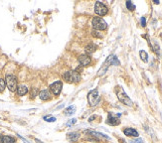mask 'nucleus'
Returning a JSON list of instances; mask_svg holds the SVG:
<instances>
[{
  "instance_id": "obj_20",
  "label": "nucleus",
  "mask_w": 162,
  "mask_h": 143,
  "mask_svg": "<svg viewBox=\"0 0 162 143\" xmlns=\"http://www.w3.org/2000/svg\"><path fill=\"white\" fill-rule=\"evenodd\" d=\"M125 5H126V8H127L129 11H134L135 10V5L131 1H126Z\"/></svg>"
},
{
  "instance_id": "obj_29",
  "label": "nucleus",
  "mask_w": 162,
  "mask_h": 143,
  "mask_svg": "<svg viewBox=\"0 0 162 143\" xmlns=\"http://www.w3.org/2000/svg\"><path fill=\"white\" fill-rule=\"evenodd\" d=\"M2 138H3V135L0 134V143H2Z\"/></svg>"
},
{
  "instance_id": "obj_4",
  "label": "nucleus",
  "mask_w": 162,
  "mask_h": 143,
  "mask_svg": "<svg viewBox=\"0 0 162 143\" xmlns=\"http://www.w3.org/2000/svg\"><path fill=\"white\" fill-rule=\"evenodd\" d=\"M5 83H6V87H8V90H10V92L14 93L17 90L18 81L15 76H13V75H7L5 78Z\"/></svg>"
},
{
  "instance_id": "obj_7",
  "label": "nucleus",
  "mask_w": 162,
  "mask_h": 143,
  "mask_svg": "<svg viewBox=\"0 0 162 143\" xmlns=\"http://www.w3.org/2000/svg\"><path fill=\"white\" fill-rule=\"evenodd\" d=\"M95 12L99 16H105L109 13V8L102 2L96 1L95 4Z\"/></svg>"
},
{
  "instance_id": "obj_18",
  "label": "nucleus",
  "mask_w": 162,
  "mask_h": 143,
  "mask_svg": "<svg viewBox=\"0 0 162 143\" xmlns=\"http://www.w3.org/2000/svg\"><path fill=\"white\" fill-rule=\"evenodd\" d=\"M16 142V139L12 136H8V135H5L3 136L2 138V143H15Z\"/></svg>"
},
{
  "instance_id": "obj_28",
  "label": "nucleus",
  "mask_w": 162,
  "mask_h": 143,
  "mask_svg": "<svg viewBox=\"0 0 162 143\" xmlns=\"http://www.w3.org/2000/svg\"><path fill=\"white\" fill-rule=\"evenodd\" d=\"M154 4H159V1H158V0H154Z\"/></svg>"
},
{
  "instance_id": "obj_25",
  "label": "nucleus",
  "mask_w": 162,
  "mask_h": 143,
  "mask_svg": "<svg viewBox=\"0 0 162 143\" xmlns=\"http://www.w3.org/2000/svg\"><path fill=\"white\" fill-rule=\"evenodd\" d=\"M37 93H38V90L37 89H32V90H31V97H32V99L36 96Z\"/></svg>"
},
{
  "instance_id": "obj_15",
  "label": "nucleus",
  "mask_w": 162,
  "mask_h": 143,
  "mask_svg": "<svg viewBox=\"0 0 162 143\" xmlns=\"http://www.w3.org/2000/svg\"><path fill=\"white\" fill-rule=\"evenodd\" d=\"M28 92H29V90L26 86H18L17 90H16L18 96H23L25 95H27Z\"/></svg>"
},
{
  "instance_id": "obj_23",
  "label": "nucleus",
  "mask_w": 162,
  "mask_h": 143,
  "mask_svg": "<svg viewBox=\"0 0 162 143\" xmlns=\"http://www.w3.org/2000/svg\"><path fill=\"white\" fill-rule=\"evenodd\" d=\"M92 35L96 38H102V35L100 34V32L98 30H93L92 31Z\"/></svg>"
},
{
  "instance_id": "obj_16",
  "label": "nucleus",
  "mask_w": 162,
  "mask_h": 143,
  "mask_svg": "<svg viewBox=\"0 0 162 143\" xmlns=\"http://www.w3.org/2000/svg\"><path fill=\"white\" fill-rule=\"evenodd\" d=\"M96 49H98V47H96V45L95 44H89L86 47L85 51H86V55H92L93 53H95V52L96 51Z\"/></svg>"
},
{
  "instance_id": "obj_21",
  "label": "nucleus",
  "mask_w": 162,
  "mask_h": 143,
  "mask_svg": "<svg viewBox=\"0 0 162 143\" xmlns=\"http://www.w3.org/2000/svg\"><path fill=\"white\" fill-rule=\"evenodd\" d=\"M6 87V83H5V80L3 79H0V93H3L4 92Z\"/></svg>"
},
{
  "instance_id": "obj_27",
  "label": "nucleus",
  "mask_w": 162,
  "mask_h": 143,
  "mask_svg": "<svg viewBox=\"0 0 162 143\" xmlns=\"http://www.w3.org/2000/svg\"><path fill=\"white\" fill-rule=\"evenodd\" d=\"M140 23H141V26H142V27H145V26H146V18H145V17H141V19H140Z\"/></svg>"
},
{
  "instance_id": "obj_5",
  "label": "nucleus",
  "mask_w": 162,
  "mask_h": 143,
  "mask_svg": "<svg viewBox=\"0 0 162 143\" xmlns=\"http://www.w3.org/2000/svg\"><path fill=\"white\" fill-rule=\"evenodd\" d=\"M92 25H93V30H98V31L106 30V28H108L106 22L100 17H93L92 21Z\"/></svg>"
},
{
  "instance_id": "obj_17",
  "label": "nucleus",
  "mask_w": 162,
  "mask_h": 143,
  "mask_svg": "<svg viewBox=\"0 0 162 143\" xmlns=\"http://www.w3.org/2000/svg\"><path fill=\"white\" fill-rule=\"evenodd\" d=\"M75 112H76V107H75V105H71V106H69V107H67V108L64 110V114L67 115V116L73 115Z\"/></svg>"
},
{
  "instance_id": "obj_14",
  "label": "nucleus",
  "mask_w": 162,
  "mask_h": 143,
  "mask_svg": "<svg viewBox=\"0 0 162 143\" xmlns=\"http://www.w3.org/2000/svg\"><path fill=\"white\" fill-rule=\"evenodd\" d=\"M80 138V133L79 132H70L67 134V139L70 142L72 143H76Z\"/></svg>"
},
{
  "instance_id": "obj_8",
  "label": "nucleus",
  "mask_w": 162,
  "mask_h": 143,
  "mask_svg": "<svg viewBox=\"0 0 162 143\" xmlns=\"http://www.w3.org/2000/svg\"><path fill=\"white\" fill-rule=\"evenodd\" d=\"M119 116H121V114H119V113H118V114H113L112 112H109L106 123H108L109 125H112V126H116V125L121 124Z\"/></svg>"
},
{
  "instance_id": "obj_30",
  "label": "nucleus",
  "mask_w": 162,
  "mask_h": 143,
  "mask_svg": "<svg viewBox=\"0 0 162 143\" xmlns=\"http://www.w3.org/2000/svg\"><path fill=\"white\" fill-rule=\"evenodd\" d=\"M35 141H36V143H43V142H41L39 139H35Z\"/></svg>"
},
{
  "instance_id": "obj_13",
  "label": "nucleus",
  "mask_w": 162,
  "mask_h": 143,
  "mask_svg": "<svg viewBox=\"0 0 162 143\" xmlns=\"http://www.w3.org/2000/svg\"><path fill=\"white\" fill-rule=\"evenodd\" d=\"M86 134H89L93 137H96V138H102V139H109V136H106L105 134H102V133H99V132H96V131H93V130H87Z\"/></svg>"
},
{
  "instance_id": "obj_11",
  "label": "nucleus",
  "mask_w": 162,
  "mask_h": 143,
  "mask_svg": "<svg viewBox=\"0 0 162 143\" xmlns=\"http://www.w3.org/2000/svg\"><path fill=\"white\" fill-rule=\"evenodd\" d=\"M122 131H124V135L125 136H128V137H135V138H137L138 136H139L137 130H135L134 128H131V127H126Z\"/></svg>"
},
{
  "instance_id": "obj_1",
  "label": "nucleus",
  "mask_w": 162,
  "mask_h": 143,
  "mask_svg": "<svg viewBox=\"0 0 162 143\" xmlns=\"http://www.w3.org/2000/svg\"><path fill=\"white\" fill-rule=\"evenodd\" d=\"M121 65V62L118 61V57L115 56V55H109L108 59L105 60V62L103 63V65L102 66V68L99 70V73H98V77H102L103 76L106 71H108V69L111 66H119Z\"/></svg>"
},
{
  "instance_id": "obj_26",
  "label": "nucleus",
  "mask_w": 162,
  "mask_h": 143,
  "mask_svg": "<svg viewBox=\"0 0 162 143\" xmlns=\"http://www.w3.org/2000/svg\"><path fill=\"white\" fill-rule=\"evenodd\" d=\"M76 122H77V119H75V118L71 119L70 121H68V122H67V126H72L73 124H75Z\"/></svg>"
},
{
  "instance_id": "obj_3",
  "label": "nucleus",
  "mask_w": 162,
  "mask_h": 143,
  "mask_svg": "<svg viewBox=\"0 0 162 143\" xmlns=\"http://www.w3.org/2000/svg\"><path fill=\"white\" fill-rule=\"evenodd\" d=\"M64 80L67 83H79L81 81V75L78 71H69L64 74Z\"/></svg>"
},
{
  "instance_id": "obj_6",
  "label": "nucleus",
  "mask_w": 162,
  "mask_h": 143,
  "mask_svg": "<svg viewBox=\"0 0 162 143\" xmlns=\"http://www.w3.org/2000/svg\"><path fill=\"white\" fill-rule=\"evenodd\" d=\"M100 100V97L99 95V90H90L87 95V102H89V105L90 106H96V105H99Z\"/></svg>"
},
{
  "instance_id": "obj_2",
  "label": "nucleus",
  "mask_w": 162,
  "mask_h": 143,
  "mask_svg": "<svg viewBox=\"0 0 162 143\" xmlns=\"http://www.w3.org/2000/svg\"><path fill=\"white\" fill-rule=\"evenodd\" d=\"M115 90L116 96H118V100L121 103H124V105H127V106H130V107L133 106V102L129 99V96L126 95L125 92L124 90V89H122L121 86H116Z\"/></svg>"
},
{
  "instance_id": "obj_10",
  "label": "nucleus",
  "mask_w": 162,
  "mask_h": 143,
  "mask_svg": "<svg viewBox=\"0 0 162 143\" xmlns=\"http://www.w3.org/2000/svg\"><path fill=\"white\" fill-rule=\"evenodd\" d=\"M78 61H79V63L82 67H87L89 65H90V63H92V58H90L89 55L84 54V55L79 56Z\"/></svg>"
},
{
  "instance_id": "obj_12",
  "label": "nucleus",
  "mask_w": 162,
  "mask_h": 143,
  "mask_svg": "<svg viewBox=\"0 0 162 143\" xmlns=\"http://www.w3.org/2000/svg\"><path fill=\"white\" fill-rule=\"evenodd\" d=\"M39 97H40V99L43 100V102H47V100L51 99L52 95L48 90H43L39 93Z\"/></svg>"
},
{
  "instance_id": "obj_24",
  "label": "nucleus",
  "mask_w": 162,
  "mask_h": 143,
  "mask_svg": "<svg viewBox=\"0 0 162 143\" xmlns=\"http://www.w3.org/2000/svg\"><path fill=\"white\" fill-rule=\"evenodd\" d=\"M129 143H143V140L141 138H136V139H132V140L129 141Z\"/></svg>"
},
{
  "instance_id": "obj_19",
  "label": "nucleus",
  "mask_w": 162,
  "mask_h": 143,
  "mask_svg": "<svg viewBox=\"0 0 162 143\" xmlns=\"http://www.w3.org/2000/svg\"><path fill=\"white\" fill-rule=\"evenodd\" d=\"M139 56H140V59L144 62V63H147L148 62V54L144 50H141L139 52Z\"/></svg>"
},
{
  "instance_id": "obj_9",
  "label": "nucleus",
  "mask_w": 162,
  "mask_h": 143,
  "mask_svg": "<svg viewBox=\"0 0 162 143\" xmlns=\"http://www.w3.org/2000/svg\"><path fill=\"white\" fill-rule=\"evenodd\" d=\"M62 87H63V83L61 81H57V82L53 83L50 86V90L54 96H59L61 92H62Z\"/></svg>"
},
{
  "instance_id": "obj_22",
  "label": "nucleus",
  "mask_w": 162,
  "mask_h": 143,
  "mask_svg": "<svg viewBox=\"0 0 162 143\" xmlns=\"http://www.w3.org/2000/svg\"><path fill=\"white\" fill-rule=\"evenodd\" d=\"M44 120H45V121H47V122H55V121H56V117L47 115V116H44Z\"/></svg>"
}]
</instances>
